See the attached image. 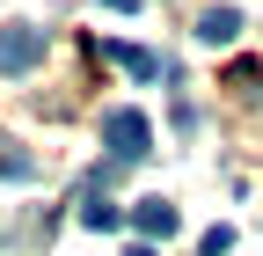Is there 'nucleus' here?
<instances>
[{"instance_id": "nucleus-1", "label": "nucleus", "mask_w": 263, "mask_h": 256, "mask_svg": "<svg viewBox=\"0 0 263 256\" xmlns=\"http://www.w3.org/2000/svg\"><path fill=\"white\" fill-rule=\"evenodd\" d=\"M103 139H110V161H146L154 154V124L139 110H110L103 117Z\"/></svg>"}, {"instance_id": "nucleus-2", "label": "nucleus", "mask_w": 263, "mask_h": 256, "mask_svg": "<svg viewBox=\"0 0 263 256\" xmlns=\"http://www.w3.org/2000/svg\"><path fill=\"white\" fill-rule=\"evenodd\" d=\"M29 66H44V29H29V22L0 29V74H29Z\"/></svg>"}, {"instance_id": "nucleus-3", "label": "nucleus", "mask_w": 263, "mask_h": 256, "mask_svg": "<svg viewBox=\"0 0 263 256\" xmlns=\"http://www.w3.org/2000/svg\"><path fill=\"white\" fill-rule=\"evenodd\" d=\"M124 220H132V227H139L146 242H161V234H176V205H168V198H139V205L124 212Z\"/></svg>"}, {"instance_id": "nucleus-4", "label": "nucleus", "mask_w": 263, "mask_h": 256, "mask_svg": "<svg viewBox=\"0 0 263 256\" xmlns=\"http://www.w3.org/2000/svg\"><path fill=\"white\" fill-rule=\"evenodd\" d=\"M197 37H205V44H234L241 37V15L234 8H205V15H197Z\"/></svg>"}, {"instance_id": "nucleus-5", "label": "nucleus", "mask_w": 263, "mask_h": 256, "mask_svg": "<svg viewBox=\"0 0 263 256\" xmlns=\"http://www.w3.org/2000/svg\"><path fill=\"white\" fill-rule=\"evenodd\" d=\"M110 59H117V66H124L132 81H154V74H161V59H154L146 44H110Z\"/></svg>"}, {"instance_id": "nucleus-6", "label": "nucleus", "mask_w": 263, "mask_h": 256, "mask_svg": "<svg viewBox=\"0 0 263 256\" xmlns=\"http://www.w3.org/2000/svg\"><path fill=\"white\" fill-rule=\"evenodd\" d=\"M81 227H95V234L124 227V205H117V198H88V205H81Z\"/></svg>"}, {"instance_id": "nucleus-7", "label": "nucleus", "mask_w": 263, "mask_h": 256, "mask_svg": "<svg viewBox=\"0 0 263 256\" xmlns=\"http://www.w3.org/2000/svg\"><path fill=\"white\" fill-rule=\"evenodd\" d=\"M0 176L29 183V176H37V154H22V147H8V139H0Z\"/></svg>"}, {"instance_id": "nucleus-8", "label": "nucleus", "mask_w": 263, "mask_h": 256, "mask_svg": "<svg viewBox=\"0 0 263 256\" xmlns=\"http://www.w3.org/2000/svg\"><path fill=\"white\" fill-rule=\"evenodd\" d=\"M234 249V227H205V242H197V256H227Z\"/></svg>"}, {"instance_id": "nucleus-9", "label": "nucleus", "mask_w": 263, "mask_h": 256, "mask_svg": "<svg viewBox=\"0 0 263 256\" xmlns=\"http://www.w3.org/2000/svg\"><path fill=\"white\" fill-rule=\"evenodd\" d=\"M103 8H117V15H139V0H103Z\"/></svg>"}, {"instance_id": "nucleus-10", "label": "nucleus", "mask_w": 263, "mask_h": 256, "mask_svg": "<svg viewBox=\"0 0 263 256\" xmlns=\"http://www.w3.org/2000/svg\"><path fill=\"white\" fill-rule=\"evenodd\" d=\"M124 256H154V242H132V249H124Z\"/></svg>"}]
</instances>
